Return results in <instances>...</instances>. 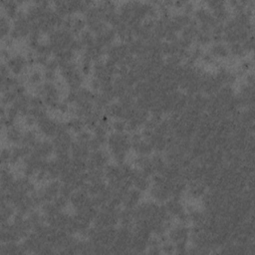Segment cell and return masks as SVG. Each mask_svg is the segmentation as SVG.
I'll return each instance as SVG.
<instances>
[{"label":"cell","mask_w":255,"mask_h":255,"mask_svg":"<svg viewBox=\"0 0 255 255\" xmlns=\"http://www.w3.org/2000/svg\"><path fill=\"white\" fill-rule=\"evenodd\" d=\"M107 60L113 62L118 67L125 64L131 56L127 43H115L106 50Z\"/></svg>","instance_id":"obj_10"},{"label":"cell","mask_w":255,"mask_h":255,"mask_svg":"<svg viewBox=\"0 0 255 255\" xmlns=\"http://www.w3.org/2000/svg\"><path fill=\"white\" fill-rule=\"evenodd\" d=\"M193 19L198 24V28L204 31H211V29L218 23L214 19L210 10L206 7H198L193 11Z\"/></svg>","instance_id":"obj_12"},{"label":"cell","mask_w":255,"mask_h":255,"mask_svg":"<svg viewBox=\"0 0 255 255\" xmlns=\"http://www.w3.org/2000/svg\"><path fill=\"white\" fill-rule=\"evenodd\" d=\"M94 4L91 1H56L53 3V9L63 18L76 15L77 13L85 14Z\"/></svg>","instance_id":"obj_7"},{"label":"cell","mask_w":255,"mask_h":255,"mask_svg":"<svg viewBox=\"0 0 255 255\" xmlns=\"http://www.w3.org/2000/svg\"><path fill=\"white\" fill-rule=\"evenodd\" d=\"M206 5L210 10V12L212 13L216 22L220 24H224L226 21H228L231 18L229 7L225 2L218 1V0H211L206 2Z\"/></svg>","instance_id":"obj_13"},{"label":"cell","mask_w":255,"mask_h":255,"mask_svg":"<svg viewBox=\"0 0 255 255\" xmlns=\"http://www.w3.org/2000/svg\"><path fill=\"white\" fill-rule=\"evenodd\" d=\"M111 129L115 132H127L128 131V124L124 119L112 120L111 122Z\"/></svg>","instance_id":"obj_43"},{"label":"cell","mask_w":255,"mask_h":255,"mask_svg":"<svg viewBox=\"0 0 255 255\" xmlns=\"http://www.w3.org/2000/svg\"><path fill=\"white\" fill-rule=\"evenodd\" d=\"M94 226L97 227H116L120 224V210L116 208H100L95 216Z\"/></svg>","instance_id":"obj_9"},{"label":"cell","mask_w":255,"mask_h":255,"mask_svg":"<svg viewBox=\"0 0 255 255\" xmlns=\"http://www.w3.org/2000/svg\"><path fill=\"white\" fill-rule=\"evenodd\" d=\"M160 250H161V253H164V254H173L175 253V245L167 239L161 242Z\"/></svg>","instance_id":"obj_45"},{"label":"cell","mask_w":255,"mask_h":255,"mask_svg":"<svg viewBox=\"0 0 255 255\" xmlns=\"http://www.w3.org/2000/svg\"><path fill=\"white\" fill-rule=\"evenodd\" d=\"M92 150L90 149L89 143L88 142H84V141H80L75 139L72 147H71V156L73 158H77V159H82V160H87L90 152Z\"/></svg>","instance_id":"obj_24"},{"label":"cell","mask_w":255,"mask_h":255,"mask_svg":"<svg viewBox=\"0 0 255 255\" xmlns=\"http://www.w3.org/2000/svg\"><path fill=\"white\" fill-rule=\"evenodd\" d=\"M95 37H96V43L102 48H104L105 50H107L110 46L115 44L117 35H116L115 29L108 25L101 32L96 34Z\"/></svg>","instance_id":"obj_20"},{"label":"cell","mask_w":255,"mask_h":255,"mask_svg":"<svg viewBox=\"0 0 255 255\" xmlns=\"http://www.w3.org/2000/svg\"><path fill=\"white\" fill-rule=\"evenodd\" d=\"M164 208L166 212L173 218H177L180 214L186 211L181 199L179 197H170L164 202Z\"/></svg>","instance_id":"obj_23"},{"label":"cell","mask_w":255,"mask_h":255,"mask_svg":"<svg viewBox=\"0 0 255 255\" xmlns=\"http://www.w3.org/2000/svg\"><path fill=\"white\" fill-rule=\"evenodd\" d=\"M93 65H94V62L86 54L82 53L78 67L84 77L90 76L93 73Z\"/></svg>","instance_id":"obj_36"},{"label":"cell","mask_w":255,"mask_h":255,"mask_svg":"<svg viewBox=\"0 0 255 255\" xmlns=\"http://www.w3.org/2000/svg\"><path fill=\"white\" fill-rule=\"evenodd\" d=\"M78 40L81 43L82 47L84 50L92 47L93 45L96 44V37L95 35L88 29H85L79 36Z\"/></svg>","instance_id":"obj_37"},{"label":"cell","mask_w":255,"mask_h":255,"mask_svg":"<svg viewBox=\"0 0 255 255\" xmlns=\"http://www.w3.org/2000/svg\"><path fill=\"white\" fill-rule=\"evenodd\" d=\"M12 30V24L10 22V19L6 17L4 14L0 15V35L1 38L4 39L6 37L10 36Z\"/></svg>","instance_id":"obj_40"},{"label":"cell","mask_w":255,"mask_h":255,"mask_svg":"<svg viewBox=\"0 0 255 255\" xmlns=\"http://www.w3.org/2000/svg\"><path fill=\"white\" fill-rule=\"evenodd\" d=\"M130 145L137 155H149L153 151L150 141L137 131L130 135Z\"/></svg>","instance_id":"obj_14"},{"label":"cell","mask_w":255,"mask_h":255,"mask_svg":"<svg viewBox=\"0 0 255 255\" xmlns=\"http://www.w3.org/2000/svg\"><path fill=\"white\" fill-rule=\"evenodd\" d=\"M69 202L75 211L85 209L89 206H95L93 204L92 197L83 188H79L73 191L69 198ZM96 207V206H95Z\"/></svg>","instance_id":"obj_15"},{"label":"cell","mask_w":255,"mask_h":255,"mask_svg":"<svg viewBox=\"0 0 255 255\" xmlns=\"http://www.w3.org/2000/svg\"><path fill=\"white\" fill-rule=\"evenodd\" d=\"M104 113L111 119V120H117V119H124L126 118L127 112L124 109V107L119 102H113L111 103L104 111Z\"/></svg>","instance_id":"obj_28"},{"label":"cell","mask_w":255,"mask_h":255,"mask_svg":"<svg viewBox=\"0 0 255 255\" xmlns=\"http://www.w3.org/2000/svg\"><path fill=\"white\" fill-rule=\"evenodd\" d=\"M114 29L116 31L117 37L121 40L122 43L128 44L134 39V35L131 28L125 22H121L116 27H114Z\"/></svg>","instance_id":"obj_27"},{"label":"cell","mask_w":255,"mask_h":255,"mask_svg":"<svg viewBox=\"0 0 255 255\" xmlns=\"http://www.w3.org/2000/svg\"><path fill=\"white\" fill-rule=\"evenodd\" d=\"M27 83L29 86L33 87L34 89L38 86H40L44 80V76H43V72L39 69H33L28 75H27Z\"/></svg>","instance_id":"obj_38"},{"label":"cell","mask_w":255,"mask_h":255,"mask_svg":"<svg viewBox=\"0 0 255 255\" xmlns=\"http://www.w3.org/2000/svg\"><path fill=\"white\" fill-rule=\"evenodd\" d=\"M132 187L144 192L149 189L151 185V177L139 168L134 167L131 173Z\"/></svg>","instance_id":"obj_19"},{"label":"cell","mask_w":255,"mask_h":255,"mask_svg":"<svg viewBox=\"0 0 255 255\" xmlns=\"http://www.w3.org/2000/svg\"><path fill=\"white\" fill-rule=\"evenodd\" d=\"M23 130L19 126H12L7 128H5V137L6 140L14 145H18L22 141L23 137Z\"/></svg>","instance_id":"obj_29"},{"label":"cell","mask_w":255,"mask_h":255,"mask_svg":"<svg viewBox=\"0 0 255 255\" xmlns=\"http://www.w3.org/2000/svg\"><path fill=\"white\" fill-rule=\"evenodd\" d=\"M36 127L39 133H41L45 137L53 138L59 130L60 122L50 118L49 116H46L37 122Z\"/></svg>","instance_id":"obj_16"},{"label":"cell","mask_w":255,"mask_h":255,"mask_svg":"<svg viewBox=\"0 0 255 255\" xmlns=\"http://www.w3.org/2000/svg\"><path fill=\"white\" fill-rule=\"evenodd\" d=\"M142 192L134 187H130L127 190L123 196L122 205L126 209H134L141 201Z\"/></svg>","instance_id":"obj_22"},{"label":"cell","mask_w":255,"mask_h":255,"mask_svg":"<svg viewBox=\"0 0 255 255\" xmlns=\"http://www.w3.org/2000/svg\"><path fill=\"white\" fill-rule=\"evenodd\" d=\"M253 68V61L250 59H244L241 61L240 65H239V70L241 73L247 74L250 73V71Z\"/></svg>","instance_id":"obj_46"},{"label":"cell","mask_w":255,"mask_h":255,"mask_svg":"<svg viewBox=\"0 0 255 255\" xmlns=\"http://www.w3.org/2000/svg\"><path fill=\"white\" fill-rule=\"evenodd\" d=\"M207 186L201 180L190 181L187 183L186 193L192 199H201L207 192Z\"/></svg>","instance_id":"obj_25"},{"label":"cell","mask_w":255,"mask_h":255,"mask_svg":"<svg viewBox=\"0 0 255 255\" xmlns=\"http://www.w3.org/2000/svg\"><path fill=\"white\" fill-rule=\"evenodd\" d=\"M230 56L236 57V58H243L247 55V52L245 51L242 43H232L228 45Z\"/></svg>","instance_id":"obj_42"},{"label":"cell","mask_w":255,"mask_h":255,"mask_svg":"<svg viewBox=\"0 0 255 255\" xmlns=\"http://www.w3.org/2000/svg\"><path fill=\"white\" fill-rule=\"evenodd\" d=\"M107 145L115 163H125L128 151L131 149L130 135L127 132H111L108 135Z\"/></svg>","instance_id":"obj_1"},{"label":"cell","mask_w":255,"mask_h":255,"mask_svg":"<svg viewBox=\"0 0 255 255\" xmlns=\"http://www.w3.org/2000/svg\"><path fill=\"white\" fill-rule=\"evenodd\" d=\"M75 41L74 35L67 29L60 27L48 35V44L50 45L53 54H57L66 49H72Z\"/></svg>","instance_id":"obj_4"},{"label":"cell","mask_w":255,"mask_h":255,"mask_svg":"<svg viewBox=\"0 0 255 255\" xmlns=\"http://www.w3.org/2000/svg\"><path fill=\"white\" fill-rule=\"evenodd\" d=\"M66 125H67L68 129L71 132H74L76 134L87 128L85 121L82 118L75 117V116L72 117L68 122H66Z\"/></svg>","instance_id":"obj_35"},{"label":"cell","mask_w":255,"mask_h":255,"mask_svg":"<svg viewBox=\"0 0 255 255\" xmlns=\"http://www.w3.org/2000/svg\"><path fill=\"white\" fill-rule=\"evenodd\" d=\"M15 214H16V209H15L14 205L11 204L10 202L1 200V204H0V219H1V223L10 222L13 219Z\"/></svg>","instance_id":"obj_33"},{"label":"cell","mask_w":255,"mask_h":255,"mask_svg":"<svg viewBox=\"0 0 255 255\" xmlns=\"http://www.w3.org/2000/svg\"><path fill=\"white\" fill-rule=\"evenodd\" d=\"M54 152H55V148H54L53 142L46 138L44 139L40 138L32 148V153H34L36 156L43 159H48Z\"/></svg>","instance_id":"obj_21"},{"label":"cell","mask_w":255,"mask_h":255,"mask_svg":"<svg viewBox=\"0 0 255 255\" xmlns=\"http://www.w3.org/2000/svg\"><path fill=\"white\" fill-rule=\"evenodd\" d=\"M25 254L20 242L1 243L0 255H22Z\"/></svg>","instance_id":"obj_32"},{"label":"cell","mask_w":255,"mask_h":255,"mask_svg":"<svg viewBox=\"0 0 255 255\" xmlns=\"http://www.w3.org/2000/svg\"><path fill=\"white\" fill-rule=\"evenodd\" d=\"M38 132L39 131H37L36 129H33V128L26 129L23 132V137H22V141H21L20 144H22L24 146H27V147H30V148H33L34 145L40 139L39 135H38Z\"/></svg>","instance_id":"obj_34"},{"label":"cell","mask_w":255,"mask_h":255,"mask_svg":"<svg viewBox=\"0 0 255 255\" xmlns=\"http://www.w3.org/2000/svg\"><path fill=\"white\" fill-rule=\"evenodd\" d=\"M36 95L40 96L47 108L56 111L58 105L61 102V90L54 82H44L40 86L35 88Z\"/></svg>","instance_id":"obj_5"},{"label":"cell","mask_w":255,"mask_h":255,"mask_svg":"<svg viewBox=\"0 0 255 255\" xmlns=\"http://www.w3.org/2000/svg\"><path fill=\"white\" fill-rule=\"evenodd\" d=\"M32 22L28 19L26 12L20 10L16 19L13 20L10 37L13 40L27 39L32 32Z\"/></svg>","instance_id":"obj_8"},{"label":"cell","mask_w":255,"mask_h":255,"mask_svg":"<svg viewBox=\"0 0 255 255\" xmlns=\"http://www.w3.org/2000/svg\"><path fill=\"white\" fill-rule=\"evenodd\" d=\"M191 228L187 226V224L178 223L167 230V239L175 245L176 253H188L187 243L190 239Z\"/></svg>","instance_id":"obj_2"},{"label":"cell","mask_w":255,"mask_h":255,"mask_svg":"<svg viewBox=\"0 0 255 255\" xmlns=\"http://www.w3.org/2000/svg\"><path fill=\"white\" fill-rule=\"evenodd\" d=\"M59 75L62 77L69 91H77L84 83V76L80 72L78 64L70 62L59 65Z\"/></svg>","instance_id":"obj_3"},{"label":"cell","mask_w":255,"mask_h":255,"mask_svg":"<svg viewBox=\"0 0 255 255\" xmlns=\"http://www.w3.org/2000/svg\"><path fill=\"white\" fill-rule=\"evenodd\" d=\"M120 224L121 226L132 228L134 224V216L132 209L124 208L123 210H120Z\"/></svg>","instance_id":"obj_39"},{"label":"cell","mask_w":255,"mask_h":255,"mask_svg":"<svg viewBox=\"0 0 255 255\" xmlns=\"http://www.w3.org/2000/svg\"><path fill=\"white\" fill-rule=\"evenodd\" d=\"M208 53L214 60H224L230 56L228 45L224 42H216L210 45Z\"/></svg>","instance_id":"obj_26"},{"label":"cell","mask_w":255,"mask_h":255,"mask_svg":"<svg viewBox=\"0 0 255 255\" xmlns=\"http://www.w3.org/2000/svg\"><path fill=\"white\" fill-rule=\"evenodd\" d=\"M16 177L8 166L2 165L1 168V192L8 191L14 184Z\"/></svg>","instance_id":"obj_30"},{"label":"cell","mask_w":255,"mask_h":255,"mask_svg":"<svg viewBox=\"0 0 255 255\" xmlns=\"http://www.w3.org/2000/svg\"><path fill=\"white\" fill-rule=\"evenodd\" d=\"M19 6L20 4L18 3V1H11V0H7V1H1V7H2V11L6 17H8L10 20H14L16 19V17L18 16L20 10H19Z\"/></svg>","instance_id":"obj_31"},{"label":"cell","mask_w":255,"mask_h":255,"mask_svg":"<svg viewBox=\"0 0 255 255\" xmlns=\"http://www.w3.org/2000/svg\"><path fill=\"white\" fill-rule=\"evenodd\" d=\"M87 22L85 17L79 15H72L64 18L62 27L69 30L74 36H79L86 28Z\"/></svg>","instance_id":"obj_18"},{"label":"cell","mask_w":255,"mask_h":255,"mask_svg":"<svg viewBox=\"0 0 255 255\" xmlns=\"http://www.w3.org/2000/svg\"><path fill=\"white\" fill-rule=\"evenodd\" d=\"M1 162L4 166H9L11 162V147L4 146L1 150Z\"/></svg>","instance_id":"obj_44"},{"label":"cell","mask_w":255,"mask_h":255,"mask_svg":"<svg viewBox=\"0 0 255 255\" xmlns=\"http://www.w3.org/2000/svg\"><path fill=\"white\" fill-rule=\"evenodd\" d=\"M197 45L200 47V46H207L209 45L211 42H212V39H211V35H210V32L209 31H204V30H200L198 28V32L196 34V37H195V40H194Z\"/></svg>","instance_id":"obj_41"},{"label":"cell","mask_w":255,"mask_h":255,"mask_svg":"<svg viewBox=\"0 0 255 255\" xmlns=\"http://www.w3.org/2000/svg\"><path fill=\"white\" fill-rule=\"evenodd\" d=\"M4 63L7 65L11 74L15 77H18V76L22 75L23 73H25L29 66L26 56H24L22 54L12 55L10 57V59Z\"/></svg>","instance_id":"obj_17"},{"label":"cell","mask_w":255,"mask_h":255,"mask_svg":"<svg viewBox=\"0 0 255 255\" xmlns=\"http://www.w3.org/2000/svg\"><path fill=\"white\" fill-rule=\"evenodd\" d=\"M111 155L105 149L92 150L87 158V170H105Z\"/></svg>","instance_id":"obj_11"},{"label":"cell","mask_w":255,"mask_h":255,"mask_svg":"<svg viewBox=\"0 0 255 255\" xmlns=\"http://www.w3.org/2000/svg\"><path fill=\"white\" fill-rule=\"evenodd\" d=\"M55 153L57 156L71 155V147L74 142L72 132L68 129L66 123L60 122V128L57 134L52 138Z\"/></svg>","instance_id":"obj_6"},{"label":"cell","mask_w":255,"mask_h":255,"mask_svg":"<svg viewBox=\"0 0 255 255\" xmlns=\"http://www.w3.org/2000/svg\"><path fill=\"white\" fill-rule=\"evenodd\" d=\"M23 124H24L25 127L31 128L32 127H34V126L37 125V120H36L34 117H32L31 115L28 114V115H26V116L23 117Z\"/></svg>","instance_id":"obj_47"},{"label":"cell","mask_w":255,"mask_h":255,"mask_svg":"<svg viewBox=\"0 0 255 255\" xmlns=\"http://www.w3.org/2000/svg\"><path fill=\"white\" fill-rule=\"evenodd\" d=\"M11 56H12V55H11L9 49H6V48H2V49H1V58H2V60H3L4 62H7V61L10 59Z\"/></svg>","instance_id":"obj_48"}]
</instances>
